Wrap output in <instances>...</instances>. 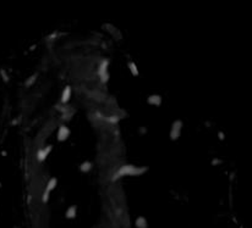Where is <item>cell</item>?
Wrapping results in <instances>:
<instances>
[{
	"label": "cell",
	"mask_w": 252,
	"mask_h": 228,
	"mask_svg": "<svg viewBox=\"0 0 252 228\" xmlns=\"http://www.w3.org/2000/svg\"><path fill=\"white\" fill-rule=\"evenodd\" d=\"M57 183H58V179H57V178H51V179L48 182L47 188H45V190H44V195H43V201H44V202H47V200H48V198H49V193L53 190L54 188H55Z\"/></svg>",
	"instance_id": "cell-1"
},
{
	"label": "cell",
	"mask_w": 252,
	"mask_h": 228,
	"mask_svg": "<svg viewBox=\"0 0 252 228\" xmlns=\"http://www.w3.org/2000/svg\"><path fill=\"white\" fill-rule=\"evenodd\" d=\"M69 136H70V129L67 127H65V126H61L59 128V132H58V139L60 142H64V140H66L69 138Z\"/></svg>",
	"instance_id": "cell-2"
},
{
	"label": "cell",
	"mask_w": 252,
	"mask_h": 228,
	"mask_svg": "<svg viewBox=\"0 0 252 228\" xmlns=\"http://www.w3.org/2000/svg\"><path fill=\"white\" fill-rule=\"evenodd\" d=\"M50 150H51V146H50V145H49V146H47V148H44V149H39V150H38V153H37V158H38V160H39V161H44V160L47 159L48 154L50 153Z\"/></svg>",
	"instance_id": "cell-3"
},
{
	"label": "cell",
	"mask_w": 252,
	"mask_h": 228,
	"mask_svg": "<svg viewBox=\"0 0 252 228\" xmlns=\"http://www.w3.org/2000/svg\"><path fill=\"white\" fill-rule=\"evenodd\" d=\"M76 212H77V207L76 206H71L67 208L66 211V217L67 218H75L76 217Z\"/></svg>",
	"instance_id": "cell-4"
},
{
	"label": "cell",
	"mask_w": 252,
	"mask_h": 228,
	"mask_svg": "<svg viewBox=\"0 0 252 228\" xmlns=\"http://www.w3.org/2000/svg\"><path fill=\"white\" fill-rule=\"evenodd\" d=\"M70 95H71V88L70 87H66L64 93H63V97H61V101L63 103H67V100L70 99Z\"/></svg>",
	"instance_id": "cell-5"
},
{
	"label": "cell",
	"mask_w": 252,
	"mask_h": 228,
	"mask_svg": "<svg viewBox=\"0 0 252 228\" xmlns=\"http://www.w3.org/2000/svg\"><path fill=\"white\" fill-rule=\"evenodd\" d=\"M91 162H88V161H85L81 166H80V170L82 171V172H88L89 170H91Z\"/></svg>",
	"instance_id": "cell-6"
},
{
	"label": "cell",
	"mask_w": 252,
	"mask_h": 228,
	"mask_svg": "<svg viewBox=\"0 0 252 228\" xmlns=\"http://www.w3.org/2000/svg\"><path fill=\"white\" fill-rule=\"evenodd\" d=\"M35 77H37V76H35V74H34V76H33V77H31V78H28V81H27V83H26V86H27V87H28V86H31V84H32V83H33V82L35 81V80H34Z\"/></svg>",
	"instance_id": "cell-7"
},
{
	"label": "cell",
	"mask_w": 252,
	"mask_h": 228,
	"mask_svg": "<svg viewBox=\"0 0 252 228\" xmlns=\"http://www.w3.org/2000/svg\"><path fill=\"white\" fill-rule=\"evenodd\" d=\"M0 187H2V183H0Z\"/></svg>",
	"instance_id": "cell-8"
}]
</instances>
